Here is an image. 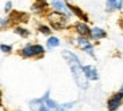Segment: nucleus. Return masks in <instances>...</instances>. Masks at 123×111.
Segmentation results:
<instances>
[{
	"label": "nucleus",
	"mask_w": 123,
	"mask_h": 111,
	"mask_svg": "<svg viewBox=\"0 0 123 111\" xmlns=\"http://www.w3.org/2000/svg\"><path fill=\"white\" fill-rule=\"evenodd\" d=\"M62 56H63L64 60L67 62L76 86L79 87V88H82V90H87L88 88V82L90 80L87 79L86 75H84L83 66L80 64V59L78 58V55H75L72 51L63 49V51H62Z\"/></svg>",
	"instance_id": "f257e3e1"
},
{
	"label": "nucleus",
	"mask_w": 123,
	"mask_h": 111,
	"mask_svg": "<svg viewBox=\"0 0 123 111\" xmlns=\"http://www.w3.org/2000/svg\"><path fill=\"white\" fill-rule=\"evenodd\" d=\"M31 111H60L59 103L49 98V91H47L42 98L32 99L30 102Z\"/></svg>",
	"instance_id": "f03ea898"
},
{
	"label": "nucleus",
	"mask_w": 123,
	"mask_h": 111,
	"mask_svg": "<svg viewBox=\"0 0 123 111\" xmlns=\"http://www.w3.org/2000/svg\"><path fill=\"white\" fill-rule=\"evenodd\" d=\"M47 22L52 30L63 31L70 25V16L64 12H59L54 9L51 12H47Z\"/></svg>",
	"instance_id": "7ed1b4c3"
},
{
	"label": "nucleus",
	"mask_w": 123,
	"mask_h": 111,
	"mask_svg": "<svg viewBox=\"0 0 123 111\" xmlns=\"http://www.w3.org/2000/svg\"><path fill=\"white\" fill-rule=\"evenodd\" d=\"M46 52V49L42 44H32L28 43L23 47L19 54L23 56V58H42Z\"/></svg>",
	"instance_id": "20e7f679"
},
{
	"label": "nucleus",
	"mask_w": 123,
	"mask_h": 111,
	"mask_svg": "<svg viewBox=\"0 0 123 111\" xmlns=\"http://www.w3.org/2000/svg\"><path fill=\"white\" fill-rule=\"evenodd\" d=\"M75 44H76L78 48H80L82 51H84L87 55H90L91 58H95L94 46H92L90 37H86V36H76V39H75Z\"/></svg>",
	"instance_id": "39448f33"
},
{
	"label": "nucleus",
	"mask_w": 123,
	"mask_h": 111,
	"mask_svg": "<svg viewBox=\"0 0 123 111\" xmlns=\"http://www.w3.org/2000/svg\"><path fill=\"white\" fill-rule=\"evenodd\" d=\"M123 105V94L120 92H115L108 98L107 100V110L108 111H117L120 106Z\"/></svg>",
	"instance_id": "423d86ee"
},
{
	"label": "nucleus",
	"mask_w": 123,
	"mask_h": 111,
	"mask_svg": "<svg viewBox=\"0 0 123 111\" xmlns=\"http://www.w3.org/2000/svg\"><path fill=\"white\" fill-rule=\"evenodd\" d=\"M49 8V1L48 0H35L32 6H31V11L34 13L42 15V13H47Z\"/></svg>",
	"instance_id": "0eeeda50"
},
{
	"label": "nucleus",
	"mask_w": 123,
	"mask_h": 111,
	"mask_svg": "<svg viewBox=\"0 0 123 111\" xmlns=\"http://www.w3.org/2000/svg\"><path fill=\"white\" fill-rule=\"evenodd\" d=\"M74 31L76 32L78 36H86V37H90V34H91V28H90L88 23L82 22V20H78V22L74 23Z\"/></svg>",
	"instance_id": "6e6552de"
},
{
	"label": "nucleus",
	"mask_w": 123,
	"mask_h": 111,
	"mask_svg": "<svg viewBox=\"0 0 123 111\" xmlns=\"http://www.w3.org/2000/svg\"><path fill=\"white\" fill-rule=\"evenodd\" d=\"M9 22L11 24L16 23V24H22V23H27L30 20V15L25 12H22V11H11L9 13Z\"/></svg>",
	"instance_id": "1a4fd4ad"
},
{
	"label": "nucleus",
	"mask_w": 123,
	"mask_h": 111,
	"mask_svg": "<svg viewBox=\"0 0 123 111\" xmlns=\"http://www.w3.org/2000/svg\"><path fill=\"white\" fill-rule=\"evenodd\" d=\"M67 7H68V9L71 11V13H72V16H75V18H78L79 20H82V22H86V23H88V22H90V18H88V15H87V13L84 12L83 9L80 8V7H78V6H74V4L68 3V1H67Z\"/></svg>",
	"instance_id": "9d476101"
},
{
	"label": "nucleus",
	"mask_w": 123,
	"mask_h": 111,
	"mask_svg": "<svg viewBox=\"0 0 123 111\" xmlns=\"http://www.w3.org/2000/svg\"><path fill=\"white\" fill-rule=\"evenodd\" d=\"M49 6L52 7V9H55V11L67 13L70 18L72 16L71 11L68 9V7H67V0H49Z\"/></svg>",
	"instance_id": "9b49d317"
},
{
	"label": "nucleus",
	"mask_w": 123,
	"mask_h": 111,
	"mask_svg": "<svg viewBox=\"0 0 123 111\" xmlns=\"http://www.w3.org/2000/svg\"><path fill=\"white\" fill-rule=\"evenodd\" d=\"M83 71H84V75H86V78L88 80H98L99 79V72H98L95 66H92V64L83 66Z\"/></svg>",
	"instance_id": "f8f14e48"
},
{
	"label": "nucleus",
	"mask_w": 123,
	"mask_h": 111,
	"mask_svg": "<svg viewBox=\"0 0 123 111\" xmlns=\"http://www.w3.org/2000/svg\"><path fill=\"white\" fill-rule=\"evenodd\" d=\"M123 0H106V11L114 12V11H122Z\"/></svg>",
	"instance_id": "ddd939ff"
},
{
	"label": "nucleus",
	"mask_w": 123,
	"mask_h": 111,
	"mask_svg": "<svg viewBox=\"0 0 123 111\" xmlns=\"http://www.w3.org/2000/svg\"><path fill=\"white\" fill-rule=\"evenodd\" d=\"M107 37V32L105 28L102 27H92L91 28V34H90V39L92 40H102Z\"/></svg>",
	"instance_id": "4468645a"
},
{
	"label": "nucleus",
	"mask_w": 123,
	"mask_h": 111,
	"mask_svg": "<svg viewBox=\"0 0 123 111\" xmlns=\"http://www.w3.org/2000/svg\"><path fill=\"white\" fill-rule=\"evenodd\" d=\"M13 32H15L16 35H19L20 37H23V39H27V37L31 35L30 30L25 28V27H23V25H20V24H16L15 27H13Z\"/></svg>",
	"instance_id": "2eb2a0df"
},
{
	"label": "nucleus",
	"mask_w": 123,
	"mask_h": 111,
	"mask_svg": "<svg viewBox=\"0 0 123 111\" xmlns=\"http://www.w3.org/2000/svg\"><path fill=\"white\" fill-rule=\"evenodd\" d=\"M46 46L48 49H52L55 48V47L60 46V39H59L58 36H52V35H49L48 39L46 40Z\"/></svg>",
	"instance_id": "dca6fc26"
},
{
	"label": "nucleus",
	"mask_w": 123,
	"mask_h": 111,
	"mask_svg": "<svg viewBox=\"0 0 123 111\" xmlns=\"http://www.w3.org/2000/svg\"><path fill=\"white\" fill-rule=\"evenodd\" d=\"M37 31H39L42 35L49 36V35L52 34V28L49 27V25H47V24H39L37 25Z\"/></svg>",
	"instance_id": "f3484780"
},
{
	"label": "nucleus",
	"mask_w": 123,
	"mask_h": 111,
	"mask_svg": "<svg viewBox=\"0 0 123 111\" xmlns=\"http://www.w3.org/2000/svg\"><path fill=\"white\" fill-rule=\"evenodd\" d=\"M12 46L11 44H4V43H1L0 44V51L1 52H4V54H9V52H12Z\"/></svg>",
	"instance_id": "a211bd4d"
},
{
	"label": "nucleus",
	"mask_w": 123,
	"mask_h": 111,
	"mask_svg": "<svg viewBox=\"0 0 123 111\" xmlns=\"http://www.w3.org/2000/svg\"><path fill=\"white\" fill-rule=\"evenodd\" d=\"M74 105H75L74 102H70V103H63V105H59V110H60V111H67V110H70V108H72V107H74Z\"/></svg>",
	"instance_id": "6ab92c4d"
},
{
	"label": "nucleus",
	"mask_w": 123,
	"mask_h": 111,
	"mask_svg": "<svg viewBox=\"0 0 123 111\" xmlns=\"http://www.w3.org/2000/svg\"><path fill=\"white\" fill-rule=\"evenodd\" d=\"M9 24H11L9 18H1V16H0V28H6V27H8Z\"/></svg>",
	"instance_id": "aec40b11"
},
{
	"label": "nucleus",
	"mask_w": 123,
	"mask_h": 111,
	"mask_svg": "<svg viewBox=\"0 0 123 111\" xmlns=\"http://www.w3.org/2000/svg\"><path fill=\"white\" fill-rule=\"evenodd\" d=\"M12 7H13V4H12V1L11 0H8L6 4H4V12H7V13H9L11 11H12Z\"/></svg>",
	"instance_id": "412c9836"
},
{
	"label": "nucleus",
	"mask_w": 123,
	"mask_h": 111,
	"mask_svg": "<svg viewBox=\"0 0 123 111\" xmlns=\"http://www.w3.org/2000/svg\"><path fill=\"white\" fill-rule=\"evenodd\" d=\"M0 106H1V90H0Z\"/></svg>",
	"instance_id": "4be33fe9"
},
{
	"label": "nucleus",
	"mask_w": 123,
	"mask_h": 111,
	"mask_svg": "<svg viewBox=\"0 0 123 111\" xmlns=\"http://www.w3.org/2000/svg\"><path fill=\"white\" fill-rule=\"evenodd\" d=\"M120 92H122V94H123V86H122V87H120Z\"/></svg>",
	"instance_id": "5701e85b"
},
{
	"label": "nucleus",
	"mask_w": 123,
	"mask_h": 111,
	"mask_svg": "<svg viewBox=\"0 0 123 111\" xmlns=\"http://www.w3.org/2000/svg\"><path fill=\"white\" fill-rule=\"evenodd\" d=\"M122 25H123V18H122Z\"/></svg>",
	"instance_id": "b1692460"
},
{
	"label": "nucleus",
	"mask_w": 123,
	"mask_h": 111,
	"mask_svg": "<svg viewBox=\"0 0 123 111\" xmlns=\"http://www.w3.org/2000/svg\"><path fill=\"white\" fill-rule=\"evenodd\" d=\"M19 111H23V110H19Z\"/></svg>",
	"instance_id": "393cba45"
}]
</instances>
